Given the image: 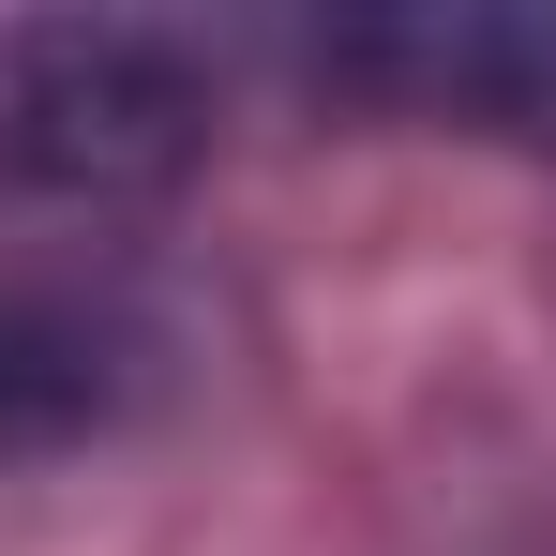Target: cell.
Here are the masks:
<instances>
[{
    "mask_svg": "<svg viewBox=\"0 0 556 556\" xmlns=\"http://www.w3.org/2000/svg\"><path fill=\"white\" fill-rule=\"evenodd\" d=\"M211 151V76L121 15H15L0 30V211H136Z\"/></svg>",
    "mask_w": 556,
    "mask_h": 556,
    "instance_id": "1",
    "label": "cell"
},
{
    "mask_svg": "<svg viewBox=\"0 0 556 556\" xmlns=\"http://www.w3.org/2000/svg\"><path fill=\"white\" fill-rule=\"evenodd\" d=\"M301 76L331 105L421 121V136H527V151H556V15H527V0L331 15V30H301Z\"/></svg>",
    "mask_w": 556,
    "mask_h": 556,
    "instance_id": "2",
    "label": "cell"
},
{
    "mask_svg": "<svg viewBox=\"0 0 556 556\" xmlns=\"http://www.w3.org/2000/svg\"><path fill=\"white\" fill-rule=\"evenodd\" d=\"M121 406H136V331L91 316L76 286H15L0 271V452L105 437Z\"/></svg>",
    "mask_w": 556,
    "mask_h": 556,
    "instance_id": "3",
    "label": "cell"
}]
</instances>
